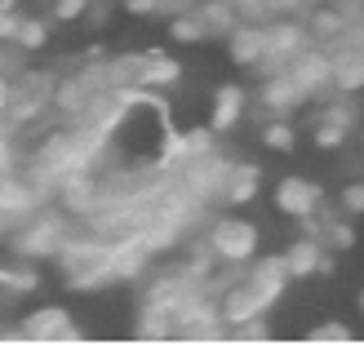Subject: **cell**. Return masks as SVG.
<instances>
[{"mask_svg":"<svg viewBox=\"0 0 364 346\" xmlns=\"http://www.w3.org/2000/svg\"><path fill=\"white\" fill-rule=\"evenodd\" d=\"M67 276V288H80V293H94V288L112 284V240L89 227H71V235L63 240V249L53 253Z\"/></svg>","mask_w":364,"mask_h":346,"instance_id":"1","label":"cell"},{"mask_svg":"<svg viewBox=\"0 0 364 346\" xmlns=\"http://www.w3.org/2000/svg\"><path fill=\"white\" fill-rule=\"evenodd\" d=\"M71 235V213L67 209H31L23 222L14 227V253L18 258H53V253L63 249V240Z\"/></svg>","mask_w":364,"mask_h":346,"instance_id":"2","label":"cell"},{"mask_svg":"<svg viewBox=\"0 0 364 346\" xmlns=\"http://www.w3.org/2000/svg\"><path fill=\"white\" fill-rule=\"evenodd\" d=\"M258 240H262L258 227L240 213L213 217L209 231H205V249L213 253V262H223V266H245L253 253H258Z\"/></svg>","mask_w":364,"mask_h":346,"instance_id":"3","label":"cell"},{"mask_svg":"<svg viewBox=\"0 0 364 346\" xmlns=\"http://www.w3.org/2000/svg\"><path fill=\"white\" fill-rule=\"evenodd\" d=\"M306 45H311V31H306V23H302L298 13H276V18H267V53H262L258 71H262V76H271V71H284L289 58H294V53H302Z\"/></svg>","mask_w":364,"mask_h":346,"instance_id":"4","label":"cell"},{"mask_svg":"<svg viewBox=\"0 0 364 346\" xmlns=\"http://www.w3.org/2000/svg\"><path fill=\"white\" fill-rule=\"evenodd\" d=\"M240 280L258 293V302L267 306H276L284 298V288L294 284V276H289V262H284V253H253V258L240 266Z\"/></svg>","mask_w":364,"mask_h":346,"instance_id":"5","label":"cell"},{"mask_svg":"<svg viewBox=\"0 0 364 346\" xmlns=\"http://www.w3.org/2000/svg\"><path fill=\"white\" fill-rule=\"evenodd\" d=\"M18 342H80V329L71 324V311L58 302L31 306L27 315H18Z\"/></svg>","mask_w":364,"mask_h":346,"instance_id":"6","label":"cell"},{"mask_svg":"<svg viewBox=\"0 0 364 346\" xmlns=\"http://www.w3.org/2000/svg\"><path fill=\"white\" fill-rule=\"evenodd\" d=\"M289 76L298 80V89L306 98H320V94H333V85H329V45H306L302 53H294L289 58Z\"/></svg>","mask_w":364,"mask_h":346,"instance_id":"7","label":"cell"},{"mask_svg":"<svg viewBox=\"0 0 364 346\" xmlns=\"http://www.w3.org/2000/svg\"><path fill=\"white\" fill-rule=\"evenodd\" d=\"M302 102H306V94L298 89V80L289 76V71H271V76H262L258 112H262L267 120H284V116H294Z\"/></svg>","mask_w":364,"mask_h":346,"instance_id":"8","label":"cell"},{"mask_svg":"<svg viewBox=\"0 0 364 346\" xmlns=\"http://www.w3.org/2000/svg\"><path fill=\"white\" fill-rule=\"evenodd\" d=\"M276 209L284 217H294V222H302V217H311L324 209V191H320V182L311 178H280L276 182Z\"/></svg>","mask_w":364,"mask_h":346,"instance_id":"9","label":"cell"},{"mask_svg":"<svg viewBox=\"0 0 364 346\" xmlns=\"http://www.w3.org/2000/svg\"><path fill=\"white\" fill-rule=\"evenodd\" d=\"M329 85H333V94H351V98L364 89V49L360 45H347V40L329 45Z\"/></svg>","mask_w":364,"mask_h":346,"instance_id":"10","label":"cell"},{"mask_svg":"<svg viewBox=\"0 0 364 346\" xmlns=\"http://www.w3.org/2000/svg\"><path fill=\"white\" fill-rule=\"evenodd\" d=\"M284 262H289V276L294 280H306V276H329L333 271V258L316 235H298L294 244L284 249Z\"/></svg>","mask_w":364,"mask_h":346,"instance_id":"11","label":"cell"},{"mask_svg":"<svg viewBox=\"0 0 364 346\" xmlns=\"http://www.w3.org/2000/svg\"><path fill=\"white\" fill-rule=\"evenodd\" d=\"M227 49H231L235 67H258L262 53H267V23H249V18H240V23L227 31Z\"/></svg>","mask_w":364,"mask_h":346,"instance_id":"12","label":"cell"},{"mask_svg":"<svg viewBox=\"0 0 364 346\" xmlns=\"http://www.w3.org/2000/svg\"><path fill=\"white\" fill-rule=\"evenodd\" d=\"M249 112V94H245V85H218L213 89V102H209V129L213 134H227L240 124V116Z\"/></svg>","mask_w":364,"mask_h":346,"instance_id":"13","label":"cell"},{"mask_svg":"<svg viewBox=\"0 0 364 346\" xmlns=\"http://www.w3.org/2000/svg\"><path fill=\"white\" fill-rule=\"evenodd\" d=\"M134 337L142 342H173V302L165 298H142V311H138V324H134Z\"/></svg>","mask_w":364,"mask_h":346,"instance_id":"14","label":"cell"},{"mask_svg":"<svg viewBox=\"0 0 364 346\" xmlns=\"http://www.w3.org/2000/svg\"><path fill=\"white\" fill-rule=\"evenodd\" d=\"M262 187V169L258 165H227V178H223V205H249Z\"/></svg>","mask_w":364,"mask_h":346,"instance_id":"15","label":"cell"},{"mask_svg":"<svg viewBox=\"0 0 364 346\" xmlns=\"http://www.w3.org/2000/svg\"><path fill=\"white\" fill-rule=\"evenodd\" d=\"M182 67L178 58H169V53H142V76H138V89L147 94V89H169L178 85Z\"/></svg>","mask_w":364,"mask_h":346,"instance_id":"16","label":"cell"},{"mask_svg":"<svg viewBox=\"0 0 364 346\" xmlns=\"http://www.w3.org/2000/svg\"><path fill=\"white\" fill-rule=\"evenodd\" d=\"M306 31H311L316 45H338L342 31H347V18H342V13L333 9V0H329V5H316V9H311V18H306Z\"/></svg>","mask_w":364,"mask_h":346,"instance_id":"17","label":"cell"},{"mask_svg":"<svg viewBox=\"0 0 364 346\" xmlns=\"http://www.w3.org/2000/svg\"><path fill=\"white\" fill-rule=\"evenodd\" d=\"M196 13H200V23H205L209 36H227L235 23H240L235 0H196Z\"/></svg>","mask_w":364,"mask_h":346,"instance_id":"18","label":"cell"},{"mask_svg":"<svg viewBox=\"0 0 364 346\" xmlns=\"http://www.w3.org/2000/svg\"><path fill=\"white\" fill-rule=\"evenodd\" d=\"M320 244L329 253H342L355 244V231L347 222V213H320Z\"/></svg>","mask_w":364,"mask_h":346,"instance_id":"19","label":"cell"},{"mask_svg":"<svg viewBox=\"0 0 364 346\" xmlns=\"http://www.w3.org/2000/svg\"><path fill=\"white\" fill-rule=\"evenodd\" d=\"M205 23H200V13H196V5H187V9H178L173 18H169V40L173 45H196V40H205Z\"/></svg>","mask_w":364,"mask_h":346,"instance_id":"20","label":"cell"},{"mask_svg":"<svg viewBox=\"0 0 364 346\" xmlns=\"http://www.w3.org/2000/svg\"><path fill=\"white\" fill-rule=\"evenodd\" d=\"M45 40H49V23H45V18H18L9 45L23 49V53H31V49H45Z\"/></svg>","mask_w":364,"mask_h":346,"instance_id":"21","label":"cell"},{"mask_svg":"<svg viewBox=\"0 0 364 346\" xmlns=\"http://www.w3.org/2000/svg\"><path fill=\"white\" fill-rule=\"evenodd\" d=\"M316 120H329V124H342V129H355V120H360V107L351 102V94H338L320 107V116Z\"/></svg>","mask_w":364,"mask_h":346,"instance_id":"22","label":"cell"},{"mask_svg":"<svg viewBox=\"0 0 364 346\" xmlns=\"http://www.w3.org/2000/svg\"><path fill=\"white\" fill-rule=\"evenodd\" d=\"M306 342H316V346H351L355 333H351V324H342V320H324V324H316V329L306 333Z\"/></svg>","mask_w":364,"mask_h":346,"instance_id":"23","label":"cell"},{"mask_svg":"<svg viewBox=\"0 0 364 346\" xmlns=\"http://www.w3.org/2000/svg\"><path fill=\"white\" fill-rule=\"evenodd\" d=\"M262 142H267L271 151H294L298 134H294V124H289V120H267V129H262Z\"/></svg>","mask_w":364,"mask_h":346,"instance_id":"24","label":"cell"},{"mask_svg":"<svg viewBox=\"0 0 364 346\" xmlns=\"http://www.w3.org/2000/svg\"><path fill=\"white\" fill-rule=\"evenodd\" d=\"M338 209L347 213V217H360V213H364V178H355V182H347V187H342Z\"/></svg>","mask_w":364,"mask_h":346,"instance_id":"25","label":"cell"},{"mask_svg":"<svg viewBox=\"0 0 364 346\" xmlns=\"http://www.w3.org/2000/svg\"><path fill=\"white\" fill-rule=\"evenodd\" d=\"M89 13V0H49V18H58V23H80Z\"/></svg>","mask_w":364,"mask_h":346,"instance_id":"26","label":"cell"},{"mask_svg":"<svg viewBox=\"0 0 364 346\" xmlns=\"http://www.w3.org/2000/svg\"><path fill=\"white\" fill-rule=\"evenodd\" d=\"M227 337H235V342H267V337H271L267 315H253V320H245V324H235Z\"/></svg>","mask_w":364,"mask_h":346,"instance_id":"27","label":"cell"},{"mask_svg":"<svg viewBox=\"0 0 364 346\" xmlns=\"http://www.w3.org/2000/svg\"><path fill=\"white\" fill-rule=\"evenodd\" d=\"M347 134H351V129H342V124L316 120V147H324V151H338L342 142H347Z\"/></svg>","mask_w":364,"mask_h":346,"instance_id":"28","label":"cell"},{"mask_svg":"<svg viewBox=\"0 0 364 346\" xmlns=\"http://www.w3.org/2000/svg\"><path fill=\"white\" fill-rule=\"evenodd\" d=\"M160 5L165 0H120V9L134 13V18H151V13H160Z\"/></svg>","mask_w":364,"mask_h":346,"instance_id":"29","label":"cell"},{"mask_svg":"<svg viewBox=\"0 0 364 346\" xmlns=\"http://www.w3.org/2000/svg\"><path fill=\"white\" fill-rule=\"evenodd\" d=\"M14 27H18V13L14 9H0V45L14 40Z\"/></svg>","mask_w":364,"mask_h":346,"instance_id":"30","label":"cell"},{"mask_svg":"<svg viewBox=\"0 0 364 346\" xmlns=\"http://www.w3.org/2000/svg\"><path fill=\"white\" fill-rule=\"evenodd\" d=\"M9 94H14V80L5 76V71H0V116L9 112Z\"/></svg>","mask_w":364,"mask_h":346,"instance_id":"31","label":"cell"},{"mask_svg":"<svg viewBox=\"0 0 364 346\" xmlns=\"http://www.w3.org/2000/svg\"><path fill=\"white\" fill-rule=\"evenodd\" d=\"M187 5H196V0H165V5H160V13H178V9H187Z\"/></svg>","mask_w":364,"mask_h":346,"instance_id":"32","label":"cell"},{"mask_svg":"<svg viewBox=\"0 0 364 346\" xmlns=\"http://www.w3.org/2000/svg\"><path fill=\"white\" fill-rule=\"evenodd\" d=\"M0 147H9V120L0 116Z\"/></svg>","mask_w":364,"mask_h":346,"instance_id":"33","label":"cell"},{"mask_svg":"<svg viewBox=\"0 0 364 346\" xmlns=\"http://www.w3.org/2000/svg\"><path fill=\"white\" fill-rule=\"evenodd\" d=\"M355 306H360V320H364V288H360V298H355Z\"/></svg>","mask_w":364,"mask_h":346,"instance_id":"34","label":"cell"},{"mask_svg":"<svg viewBox=\"0 0 364 346\" xmlns=\"http://www.w3.org/2000/svg\"><path fill=\"white\" fill-rule=\"evenodd\" d=\"M18 5V0H0V9H14Z\"/></svg>","mask_w":364,"mask_h":346,"instance_id":"35","label":"cell"}]
</instances>
